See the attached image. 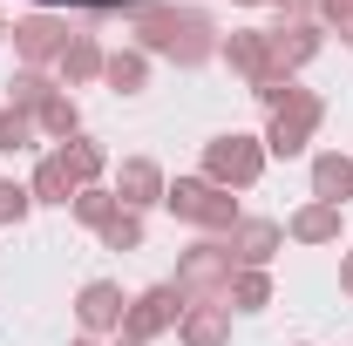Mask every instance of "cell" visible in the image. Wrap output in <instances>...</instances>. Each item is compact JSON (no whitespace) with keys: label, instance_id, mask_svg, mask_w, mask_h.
Here are the masks:
<instances>
[{"label":"cell","instance_id":"cell-10","mask_svg":"<svg viewBox=\"0 0 353 346\" xmlns=\"http://www.w3.org/2000/svg\"><path fill=\"white\" fill-rule=\"evenodd\" d=\"M224 245H231L238 265H259L265 272V265L285 252V224H279V217H238V224L224 231Z\"/></svg>","mask_w":353,"mask_h":346},{"label":"cell","instance_id":"cell-7","mask_svg":"<svg viewBox=\"0 0 353 346\" xmlns=\"http://www.w3.org/2000/svg\"><path fill=\"white\" fill-rule=\"evenodd\" d=\"M183 305H190V299H183L176 285H150V292H136V299H130V312H123V340L150 346L157 333H176Z\"/></svg>","mask_w":353,"mask_h":346},{"label":"cell","instance_id":"cell-5","mask_svg":"<svg viewBox=\"0 0 353 346\" xmlns=\"http://www.w3.org/2000/svg\"><path fill=\"white\" fill-rule=\"evenodd\" d=\"M265 116H272V123H265V156H299V150L312 143V130L326 123V102H319L312 88L292 82V88H285V102L265 109Z\"/></svg>","mask_w":353,"mask_h":346},{"label":"cell","instance_id":"cell-6","mask_svg":"<svg viewBox=\"0 0 353 346\" xmlns=\"http://www.w3.org/2000/svg\"><path fill=\"white\" fill-rule=\"evenodd\" d=\"M68 14H54V7H34V14H21L14 21V54H21V68H54L61 61V48H68Z\"/></svg>","mask_w":353,"mask_h":346},{"label":"cell","instance_id":"cell-21","mask_svg":"<svg viewBox=\"0 0 353 346\" xmlns=\"http://www.w3.org/2000/svg\"><path fill=\"white\" fill-rule=\"evenodd\" d=\"M54 88H61V82H54V68H14V82H7V109H28V116H34Z\"/></svg>","mask_w":353,"mask_h":346},{"label":"cell","instance_id":"cell-32","mask_svg":"<svg viewBox=\"0 0 353 346\" xmlns=\"http://www.w3.org/2000/svg\"><path fill=\"white\" fill-rule=\"evenodd\" d=\"M0 34H7V14H0Z\"/></svg>","mask_w":353,"mask_h":346},{"label":"cell","instance_id":"cell-17","mask_svg":"<svg viewBox=\"0 0 353 346\" xmlns=\"http://www.w3.org/2000/svg\"><path fill=\"white\" fill-rule=\"evenodd\" d=\"M102 82L116 88V95H143V88H150V54H143V48H109Z\"/></svg>","mask_w":353,"mask_h":346},{"label":"cell","instance_id":"cell-20","mask_svg":"<svg viewBox=\"0 0 353 346\" xmlns=\"http://www.w3.org/2000/svg\"><path fill=\"white\" fill-rule=\"evenodd\" d=\"M28 190H34V204H75V190H82V183L68 176V163H61L54 150H48L41 163H34V176H28Z\"/></svg>","mask_w":353,"mask_h":346},{"label":"cell","instance_id":"cell-30","mask_svg":"<svg viewBox=\"0 0 353 346\" xmlns=\"http://www.w3.org/2000/svg\"><path fill=\"white\" fill-rule=\"evenodd\" d=\"M68 346H102V340H88V333H82V340H68Z\"/></svg>","mask_w":353,"mask_h":346},{"label":"cell","instance_id":"cell-15","mask_svg":"<svg viewBox=\"0 0 353 346\" xmlns=\"http://www.w3.org/2000/svg\"><path fill=\"white\" fill-rule=\"evenodd\" d=\"M176 340L183 346H231V305H183Z\"/></svg>","mask_w":353,"mask_h":346},{"label":"cell","instance_id":"cell-28","mask_svg":"<svg viewBox=\"0 0 353 346\" xmlns=\"http://www.w3.org/2000/svg\"><path fill=\"white\" fill-rule=\"evenodd\" d=\"M245 7H272V14H312L319 0H245Z\"/></svg>","mask_w":353,"mask_h":346},{"label":"cell","instance_id":"cell-3","mask_svg":"<svg viewBox=\"0 0 353 346\" xmlns=\"http://www.w3.org/2000/svg\"><path fill=\"white\" fill-rule=\"evenodd\" d=\"M231 278H238V258H231V245L224 238H197L183 258H176V292L190 305H224V292H231Z\"/></svg>","mask_w":353,"mask_h":346},{"label":"cell","instance_id":"cell-2","mask_svg":"<svg viewBox=\"0 0 353 346\" xmlns=\"http://www.w3.org/2000/svg\"><path fill=\"white\" fill-rule=\"evenodd\" d=\"M163 211L176 217V224H190V231H204V238H224L231 224H238V197L231 190H218L211 176H176L170 190H163Z\"/></svg>","mask_w":353,"mask_h":346},{"label":"cell","instance_id":"cell-11","mask_svg":"<svg viewBox=\"0 0 353 346\" xmlns=\"http://www.w3.org/2000/svg\"><path fill=\"white\" fill-rule=\"evenodd\" d=\"M218 54H224V68H231L245 88H265L272 75H279V68H272V48H265V28H245V34H231Z\"/></svg>","mask_w":353,"mask_h":346},{"label":"cell","instance_id":"cell-14","mask_svg":"<svg viewBox=\"0 0 353 346\" xmlns=\"http://www.w3.org/2000/svg\"><path fill=\"white\" fill-rule=\"evenodd\" d=\"M163 190H170V183H163V170H157L150 156H130V163L116 170V204H123V211H150V204H163Z\"/></svg>","mask_w":353,"mask_h":346},{"label":"cell","instance_id":"cell-26","mask_svg":"<svg viewBox=\"0 0 353 346\" xmlns=\"http://www.w3.org/2000/svg\"><path fill=\"white\" fill-rule=\"evenodd\" d=\"M28 211H34V190L14 183V176H0V224H21Z\"/></svg>","mask_w":353,"mask_h":346},{"label":"cell","instance_id":"cell-23","mask_svg":"<svg viewBox=\"0 0 353 346\" xmlns=\"http://www.w3.org/2000/svg\"><path fill=\"white\" fill-rule=\"evenodd\" d=\"M34 143H41L34 116H28V109H7V102H0V156H21V150H34Z\"/></svg>","mask_w":353,"mask_h":346},{"label":"cell","instance_id":"cell-13","mask_svg":"<svg viewBox=\"0 0 353 346\" xmlns=\"http://www.w3.org/2000/svg\"><path fill=\"white\" fill-rule=\"evenodd\" d=\"M102 61H109V48L95 41V34H68V48H61V61H54V82L61 88H82V82H102Z\"/></svg>","mask_w":353,"mask_h":346},{"label":"cell","instance_id":"cell-12","mask_svg":"<svg viewBox=\"0 0 353 346\" xmlns=\"http://www.w3.org/2000/svg\"><path fill=\"white\" fill-rule=\"evenodd\" d=\"M340 231H347L340 204H319V197H306L299 211L285 217V238H292V245H340Z\"/></svg>","mask_w":353,"mask_h":346},{"label":"cell","instance_id":"cell-19","mask_svg":"<svg viewBox=\"0 0 353 346\" xmlns=\"http://www.w3.org/2000/svg\"><path fill=\"white\" fill-rule=\"evenodd\" d=\"M54 156L68 163L75 183H102V170H109V150H102L95 136H68V143H54Z\"/></svg>","mask_w":353,"mask_h":346},{"label":"cell","instance_id":"cell-18","mask_svg":"<svg viewBox=\"0 0 353 346\" xmlns=\"http://www.w3.org/2000/svg\"><path fill=\"white\" fill-rule=\"evenodd\" d=\"M34 130H41L48 143H68V136H82V109H75V95H68V88H54L41 109H34Z\"/></svg>","mask_w":353,"mask_h":346},{"label":"cell","instance_id":"cell-25","mask_svg":"<svg viewBox=\"0 0 353 346\" xmlns=\"http://www.w3.org/2000/svg\"><path fill=\"white\" fill-rule=\"evenodd\" d=\"M95 238H102L109 252H136V245H143V211H123V204H116V217H109Z\"/></svg>","mask_w":353,"mask_h":346},{"label":"cell","instance_id":"cell-22","mask_svg":"<svg viewBox=\"0 0 353 346\" xmlns=\"http://www.w3.org/2000/svg\"><path fill=\"white\" fill-rule=\"evenodd\" d=\"M224 305H231V312H265V305H272V272H259V265H238V278H231Z\"/></svg>","mask_w":353,"mask_h":346},{"label":"cell","instance_id":"cell-27","mask_svg":"<svg viewBox=\"0 0 353 346\" xmlns=\"http://www.w3.org/2000/svg\"><path fill=\"white\" fill-rule=\"evenodd\" d=\"M312 21H326V28H340V41L353 48V0H319V7H312Z\"/></svg>","mask_w":353,"mask_h":346},{"label":"cell","instance_id":"cell-29","mask_svg":"<svg viewBox=\"0 0 353 346\" xmlns=\"http://www.w3.org/2000/svg\"><path fill=\"white\" fill-rule=\"evenodd\" d=\"M340 292H347V299H353V252H347V258H340Z\"/></svg>","mask_w":353,"mask_h":346},{"label":"cell","instance_id":"cell-24","mask_svg":"<svg viewBox=\"0 0 353 346\" xmlns=\"http://www.w3.org/2000/svg\"><path fill=\"white\" fill-rule=\"evenodd\" d=\"M68 211H75V224H88V231H102V224L116 217V190H102V183H82Z\"/></svg>","mask_w":353,"mask_h":346},{"label":"cell","instance_id":"cell-4","mask_svg":"<svg viewBox=\"0 0 353 346\" xmlns=\"http://www.w3.org/2000/svg\"><path fill=\"white\" fill-rule=\"evenodd\" d=\"M265 136H245V130H231V136H211L204 143V170L197 176H211L218 190H252L265 176Z\"/></svg>","mask_w":353,"mask_h":346},{"label":"cell","instance_id":"cell-16","mask_svg":"<svg viewBox=\"0 0 353 346\" xmlns=\"http://www.w3.org/2000/svg\"><path fill=\"white\" fill-rule=\"evenodd\" d=\"M312 197H319V204H347L353 197V156L319 150V156H312Z\"/></svg>","mask_w":353,"mask_h":346},{"label":"cell","instance_id":"cell-31","mask_svg":"<svg viewBox=\"0 0 353 346\" xmlns=\"http://www.w3.org/2000/svg\"><path fill=\"white\" fill-rule=\"evenodd\" d=\"M116 346H136V340H123V333H116Z\"/></svg>","mask_w":353,"mask_h":346},{"label":"cell","instance_id":"cell-1","mask_svg":"<svg viewBox=\"0 0 353 346\" xmlns=\"http://www.w3.org/2000/svg\"><path fill=\"white\" fill-rule=\"evenodd\" d=\"M130 28H136V48L143 54H163L176 68H204L224 48L218 21L204 7H190V0H143V7H130Z\"/></svg>","mask_w":353,"mask_h":346},{"label":"cell","instance_id":"cell-8","mask_svg":"<svg viewBox=\"0 0 353 346\" xmlns=\"http://www.w3.org/2000/svg\"><path fill=\"white\" fill-rule=\"evenodd\" d=\"M265 48H272V68H279V75H299L312 54L326 48V34H319L312 14H279V21L265 28Z\"/></svg>","mask_w":353,"mask_h":346},{"label":"cell","instance_id":"cell-9","mask_svg":"<svg viewBox=\"0 0 353 346\" xmlns=\"http://www.w3.org/2000/svg\"><path fill=\"white\" fill-rule=\"evenodd\" d=\"M123 312H130V292H123L116 278H88L82 292H75V319H82L88 340H102V333H123Z\"/></svg>","mask_w":353,"mask_h":346}]
</instances>
